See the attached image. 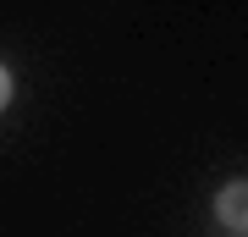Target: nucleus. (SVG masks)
<instances>
[{
    "instance_id": "f257e3e1",
    "label": "nucleus",
    "mask_w": 248,
    "mask_h": 237,
    "mask_svg": "<svg viewBox=\"0 0 248 237\" xmlns=\"http://www.w3.org/2000/svg\"><path fill=\"white\" fill-rule=\"evenodd\" d=\"M215 215H221L232 232H248V182H226L221 193H215Z\"/></svg>"
},
{
    "instance_id": "f03ea898",
    "label": "nucleus",
    "mask_w": 248,
    "mask_h": 237,
    "mask_svg": "<svg viewBox=\"0 0 248 237\" xmlns=\"http://www.w3.org/2000/svg\"><path fill=\"white\" fill-rule=\"evenodd\" d=\"M6 105H11V72L0 66V111H6Z\"/></svg>"
}]
</instances>
